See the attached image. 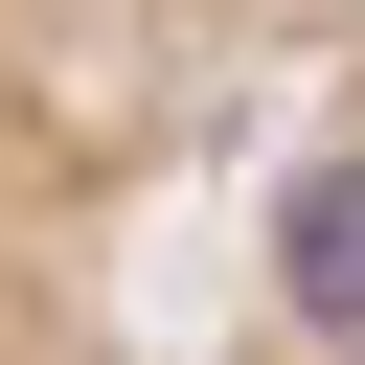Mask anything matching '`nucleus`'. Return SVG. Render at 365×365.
<instances>
[{
    "mask_svg": "<svg viewBox=\"0 0 365 365\" xmlns=\"http://www.w3.org/2000/svg\"><path fill=\"white\" fill-rule=\"evenodd\" d=\"M274 297H297L319 342H365V160H319V182L274 205Z\"/></svg>",
    "mask_w": 365,
    "mask_h": 365,
    "instance_id": "f257e3e1",
    "label": "nucleus"
}]
</instances>
